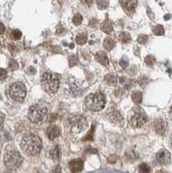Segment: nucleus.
I'll use <instances>...</instances> for the list:
<instances>
[{
	"instance_id": "1a4fd4ad",
	"label": "nucleus",
	"mask_w": 172,
	"mask_h": 173,
	"mask_svg": "<svg viewBox=\"0 0 172 173\" xmlns=\"http://www.w3.org/2000/svg\"><path fill=\"white\" fill-rule=\"evenodd\" d=\"M156 162L161 165H168L171 161V155L165 149L160 150L156 155Z\"/></svg>"
},
{
	"instance_id": "6e6552de",
	"label": "nucleus",
	"mask_w": 172,
	"mask_h": 173,
	"mask_svg": "<svg viewBox=\"0 0 172 173\" xmlns=\"http://www.w3.org/2000/svg\"><path fill=\"white\" fill-rule=\"evenodd\" d=\"M130 122L134 128H141L147 123V116L143 111H137L131 118Z\"/></svg>"
},
{
	"instance_id": "f03ea898",
	"label": "nucleus",
	"mask_w": 172,
	"mask_h": 173,
	"mask_svg": "<svg viewBox=\"0 0 172 173\" xmlns=\"http://www.w3.org/2000/svg\"><path fill=\"white\" fill-rule=\"evenodd\" d=\"M87 128V120L81 114H74L67 117L65 120V129L68 133L77 134Z\"/></svg>"
},
{
	"instance_id": "2eb2a0df",
	"label": "nucleus",
	"mask_w": 172,
	"mask_h": 173,
	"mask_svg": "<svg viewBox=\"0 0 172 173\" xmlns=\"http://www.w3.org/2000/svg\"><path fill=\"white\" fill-rule=\"evenodd\" d=\"M100 30L106 34H111L114 30V27H113V24L110 21L105 20L100 25Z\"/></svg>"
},
{
	"instance_id": "72a5a7b5",
	"label": "nucleus",
	"mask_w": 172,
	"mask_h": 173,
	"mask_svg": "<svg viewBox=\"0 0 172 173\" xmlns=\"http://www.w3.org/2000/svg\"><path fill=\"white\" fill-rule=\"evenodd\" d=\"M7 77V70L4 68H0V81H4Z\"/></svg>"
},
{
	"instance_id": "a211bd4d",
	"label": "nucleus",
	"mask_w": 172,
	"mask_h": 173,
	"mask_svg": "<svg viewBox=\"0 0 172 173\" xmlns=\"http://www.w3.org/2000/svg\"><path fill=\"white\" fill-rule=\"evenodd\" d=\"M115 46V43H114V41L112 38H110V37H106V39L104 40V42H103V47L106 49V50H112L114 48Z\"/></svg>"
},
{
	"instance_id": "ea45409f",
	"label": "nucleus",
	"mask_w": 172,
	"mask_h": 173,
	"mask_svg": "<svg viewBox=\"0 0 172 173\" xmlns=\"http://www.w3.org/2000/svg\"><path fill=\"white\" fill-rule=\"evenodd\" d=\"M0 46H1V43H0Z\"/></svg>"
},
{
	"instance_id": "473e14b6",
	"label": "nucleus",
	"mask_w": 172,
	"mask_h": 173,
	"mask_svg": "<svg viewBox=\"0 0 172 173\" xmlns=\"http://www.w3.org/2000/svg\"><path fill=\"white\" fill-rule=\"evenodd\" d=\"M10 68H12V70H16L18 68V64L15 60H11L10 61V64H9Z\"/></svg>"
},
{
	"instance_id": "c85d7f7f",
	"label": "nucleus",
	"mask_w": 172,
	"mask_h": 173,
	"mask_svg": "<svg viewBox=\"0 0 172 173\" xmlns=\"http://www.w3.org/2000/svg\"><path fill=\"white\" fill-rule=\"evenodd\" d=\"M128 65H129V60L125 55H124L121 58V60H120V66L122 68H126L128 67Z\"/></svg>"
},
{
	"instance_id": "c756f323",
	"label": "nucleus",
	"mask_w": 172,
	"mask_h": 173,
	"mask_svg": "<svg viewBox=\"0 0 172 173\" xmlns=\"http://www.w3.org/2000/svg\"><path fill=\"white\" fill-rule=\"evenodd\" d=\"M148 82H149V80L146 76H141L137 82H138V84H139V86H145L147 85Z\"/></svg>"
},
{
	"instance_id": "6ab92c4d",
	"label": "nucleus",
	"mask_w": 172,
	"mask_h": 173,
	"mask_svg": "<svg viewBox=\"0 0 172 173\" xmlns=\"http://www.w3.org/2000/svg\"><path fill=\"white\" fill-rule=\"evenodd\" d=\"M105 82L109 86H114L117 84V77L112 74H108L105 76Z\"/></svg>"
},
{
	"instance_id": "c9c22d12",
	"label": "nucleus",
	"mask_w": 172,
	"mask_h": 173,
	"mask_svg": "<svg viewBox=\"0 0 172 173\" xmlns=\"http://www.w3.org/2000/svg\"><path fill=\"white\" fill-rule=\"evenodd\" d=\"M89 24L93 28H96L98 26V21H97V19H91Z\"/></svg>"
},
{
	"instance_id": "4be33fe9",
	"label": "nucleus",
	"mask_w": 172,
	"mask_h": 173,
	"mask_svg": "<svg viewBox=\"0 0 172 173\" xmlns=\"http://www.w3.org/2000/svg\"><path fill=\"white\" fill-rule=\"evenodd\" d=\"M119 39L121 42L122 43H128L131 42V35H130L129 33L127 32H121L119 35Z\"/></svg>"
},
{
	"instance_id": "4c0bfd02",
	"label": "nucleus",
	"mask_w": 172,
	"mask_h": 173,
	"mask_svg": "<svg viewBox=\"0 0 172 173\" xmlns=\"http://www.w3.org/2000/svg\"><path fill=\"white\" fill-rule=\"evenodd\" d=\"M170 147H171L172 149V135L171 137H170Z\"/></svg>"
},
{
	"instance_id": "e433bc0d",
	"label": "nucleus",
	"mask_w": 172,
	"mask_h": 173,
	"mask_svg": "<svg viewBox=\"0 0 172 173\" xmlns=\"http://www.w3.org/2000/svg\"><path fill=\"white\" fill-rule=\"evenodd\" d=\"M4 30H5V27H4V24L0 22V35H2L4 32Z\"/></svg>"
},
{
	"instance_id": "dca6fc26",
	"label": "nucleus",
	"mask_w": 172,
	"mask_h": 173,
	"mask_svg": "<svg viewBox=\"0 0 172 173\" xmlns=\"http://www.w3.org/2000/svg\"><path fill=\"white\" fill-rule=\"evenodd\" d=\"M109 119L111 121L114 123H121V122L123 123V117L118 111H113L111 114H109Z\"/></svg>"
},
{
	"instance_id": "393cba45",
	"label": "nucleus",
	"mask_w": 172,
	"mask_h": 173,
	"mask_svg": "<svg viewBox=\"0 0 172 173\" xmlns=\"http://www.w3.org/2000/svg\"><path fill=\"white\" fill-rule=\"evenodd\" d=\"M145 62L147 66H149V67H152L153 65L156 63V59H155V57L152 56V55H148V56L145 57Z\"/></svg>"
},
{
	"instance_id": "412c9836",
	"label": "nucleus",
	"mask_w": 172,
	"mask_h": 173,
	"mask_svg": "<svg viewBox=\"0 0 172 173\" xmlns=\"http://www.w3.org/2000/svg\"><path fill=\"white\" fill-rule=\"evenodd\" d=\"M132 99L135 104H140L142 102V93L139 91H135L132 94Z\"/></svg>"
},
{
	"instance_id": "20e7f679",
	"label": "nucleus",
	"mask_w": 172,
	"mask_h": 173,
	"mask_svg": "<svg viewBox=\"0 0 172 173\" xmlns=\"http://www.w3.org/2000/svg\"><path fill=\"white\" fill-rule=\"evenodd\" d=\"M42 86L44 91L53 95L55 94L59 89L60 86V78L59 75L52 73H46L42 77Z\"/></svg>"
},
{
	"instance_id": "2f4dec72",
	"label": "nucleus",
	"mask_w": 172,
	"mask_h": 173,
	"mask_svg": "<svg viewBox=\"0 0 172 173\" xmlns=\"http://www.w3.org/2000/svg\"><path fill=\"white\" fill-rule=\"evenodd\" d=\"M148 41V36L146 35H140L137 38V42L141 44H145Z\"/></svg>"
},
{
	"instance_id": "f704fd0d",
	"label": "nucleus",
	"mask_w": 172,
	"mask_h": 173,
	"mask_svg": "<svg viewBox=\"0 0 172 173\" xmlns=\"http://www.w3.org/2000/svg\"><path fill=\"white\" fill-rule=\"evenodd\" d=\"M81 2L86 6H91L92 4H94V0H81Z\"/></svg>"
},
{
	"instance_id": "0eeeda50",
	"label": "nucleus",
	"mask_w": 172,
	"mask_h": 173,
	"mask_svg": "<svg viewBox=\"0 0 172 173\" xmlns=\"http://www.w3.org/2000/svg\"><path fill=\"white\" fill-rule=\"evenodd\" d=\"M10 95L16 102L24 101L26 97V87L22 82H14L10 86Z\"/></svg>"
},
{
	"instance_id": "4468645a",
	"label": "nucleus",
	"mask_w": 172,
	"mask_h": 173,
	"mask_svg": "<svg viewBox=\"0 0 172 173\" xmlns=\"http://www.w3.org/2000/svg\"><path fill=\"white\" fill-rule=\"evenodd\" d=\"M95 59L99 63H100L103 66H107L109 63V60L108 57L105 52L103 51H99L96 55H95Z\"/></svg>"
},
{
	"instance_id": "9d476101",
	"label": "nucleus",
	"mask_w": 172,
	"mask_h": 173,
	"mask_svg": "<svg viewBox=\"0 0 172 173\" xmlns=\"http://www.w3.org/2000/svg\"><path fill=\"white\" fill-rule=\"evenodd\" d=\"M119 3L127 14H132L137 7V0H119Z\"/></svg>"
},
{
	"instance_id": "58836bf2",
	"label": "nucleus",
	"mask_w": 172,
	"mask_h": 173,
	"mask_svg": "<svg viewBox=\"0 0 172 173\" xmlns=\"http://www.w3.org/2000/svg\"><path fill=\"white\" fill-rule=\"evenodd\" d=\"M170 117L172 118V106L171 108H170Z\"/></svg>"
},
{
	"instance_id": "a878e982",
	"label": "nucleus",
	"mask_w": 172,
	"mask_h": 173,
	"mask_svg": "<svg viewBox=\"0 0 172 173\" xmlns=\"http://www.w3.org/2000/svg\"><path fill=\"white\" fill-rule=\"evenodd\" d=\"M153 33L156 35H163L164 34V29L162 25H156L153 28Z\"/></svg>"
},
{
	"instance_id": "39448f33",
	"label": "nucleus",
	"mask_w": 172,
	"mask_h": 173,
	"mask_svg": "<svg viewBox=\"0 0 172 173\" xmlns=\"http://www.w3.org/2000/svg\"><path fill=\"white\" fill-rule=\"evenodd\" d=\"M48 109L43 104H35L30 107L28 112V118L35 124L42 123L47 118Z\"/></svg>"
},
{
	"instance_id": "7c9ffc66",
	"label": "nucleus",
	"mask_w": 172,
	"mask_h": 173,
	"mask_svg": "<svg viewBox=\"0 0 172 173\" xmlns=\"http://www.w3.org/2000/svg\"><path fill=\"white\" fill-rule=\"evenodd\" d=\"M78 56L76 55H71L70 58H69V66L70 67H73L74 66L76 63H78Z\"/></svg>"
},
{
	"instance_id": "bb28decb",
	"label": "nucleus",
	"mask_w": 172,
	"mask_h": 173,
	"mask_svg": "<svg viewBox=\"0 0 172 173\" xmlns=\"http://www.w3.org/2000/svg\"><path fill=\"white\" fill-rule=\"evenodd\" d=\"M82 21H83V16L80 13H76L73 17V23L75 25H80L82 23Z\"/></svg>"
},
{
	"instance_id": "423d86ee",
	"label": "nucleus",
	"mask_w": 172,
	"mask_h": 173,
	"mask_svg": "<svg viewBox=\"0 0 172 173\" xmlns=\"http://www.w3.org/2000/svg\"><path fill=\"white\" fill-rule=\"evenodd\" d=\"M23 157L15 150L7 151L4 156V162L5 166L10 170H16L19 168L23 164Z\"/></svg>"
},
{
	"instance_id": "f3484780",
	"label": "nucleus",
	"mask_w": 172,
	"mask_h": 173,
	"mask_svg": "<svg viewBox=\"0 0 172 173\" xmlns=\"http://www.w3.org/2000/svg\"><path fill=\"white\" fill-rule=\"evenodd\" d=\"M49 155H50L51 159H53L55 162L58 161L60 157H61V150L59 148V146H55L53 149L51 150Z\"/></svg>"
},
{
	"instance_id": "ddd939ff",
	"label": "nucleus",
	"mask_w": 172,
	"mask_h": 173,
	"mask_svg": "<svg viewBox=\"0 0 172 173\" xmlns=\"http://www.w3.org/2000/svg\"><path fill=\"white\" fill-rule=\"evenodd\" d=\"M60 129L58 126H49L47 130V135L48 138L50 140H54L55 138H58L60 136Z\"/></svg>"
},
{
	"instance_id": "cd10ccee",
	"label": "nucleus",
	"mask_w": 172,
	"mask_h": 173,
	"mask_svg": "<svg viewBox=\"0 0 172 173\" xmlns=\"http://www.w3.org/2000/svg\"><path fill=\"white\" fill-rule=\"evenodd\" d=\"M97 5H98L99 9L104 10V9L107 8L108 2L106 0H97Z\"/></svg>"
},
{
	"instance_id": "b1692460",
	"label": "nucleus",
	"mask_w": 172,
	"mask_h": 173,
	"mask_svg": "<svg viewBox=\"0 0 172 173\" xmlns=\"http://www.w3.org/2000/svg\"><path fill=\"white\" fill-rule=\"evenodd\" d=\"M138 171L139 172H151V167L149 166L147 164H140L138 165Z\"/></svg>"
},
{
	"instance_id": "9b49d317",
	"label": "nucleus",
	"mask_w": 172,
	"mask_h": 173,
	"mask_svg": "<svg viewBox=\"0 0 172 173\" xmlns=\"http://www.w3.org/2000/svg\"><path fill=\"white\" fill-rule=\"evenodd\" d=\"M153 128L156 133L159 135H164L167 131V122L164 119H156L153 123Z\"/></svg>"
},
{
	"instance_id": "7ed1b4c3",
	"label": "nucleus",
	"mask_w": 172,
	"mask_h": 173,
	"mask_svg": "<svg viewBox=\"0 0 172 173\" xmlns=\"http://www.w3.org/2000/svg\"><path fill=\"white\" fill-rule=\"evenodd\" d=\"M85 106L88 110L93 112H99L101 111L106 105V98L105 95L100 92L90 94L86 96L84 101Z\"/></svg>"
},
{
	"instance_id": "5701e85b",
	"label": "nucleus",
	"mask_w": 172,
	"mask_h": 173,
	"mask_svg": "<svg viewBox=\"0 0 172 173\" xmlns=\"http://www.w3.org/2000/svg\"><path fill=\"white\" fill-rule=\"evenodd\" d=\"M10 36L13 40H19L22 37V32L18 30H13L10 33Z\"/></svg>"
},
{
	"instance_id": "f8f14e48",
	"label": "nucleus",
	"mask_w": 172,
	"mask_h": 173,
	"mask_svg": "<svg viewBox=\"0 0 172 173\" xmlns=\"http://www.w3.org/2000/svg\"><path fill=\"white\" fill-rule=\"evenodd\" d=\"M69 168L72 172H79L81 171L83 168V161L81 158L78 159H73L69 162Z\"/></svg>"
},
{
	"instance_id": "aec40b11",
	"label": "nucleus",
	"mask_w": 172,
	"mask_h": 173,
	"mask_svg": "<svg viewBox=\"0 0 172 173\" xmlns=\"http://www.w3.org/2000/svg\"><path fill=\"white\" fill-rule=\"evenodd\" d=\"M86 41H87V34L86 33H81L75 38V42L79 45H84L86 43Z\"/></svg>"
},
{
	"instance_id": "f257e3e1",
	"label": "nucleus",
	"mask_w": 172,
	"mask_h": 173,
	"mask_svg": "<svg viewBox=\"0 0 172 173\" xmlns=\"http://www.w3.org/2000/svg\"><path fill=\"white\" fill-rule=\"evenodd\" d=\"M42 140L40 137L35 134H27L22 138L21 148L28 156L34 157L38 155L42 151Z\"/></svg>"
}]
</instances>
